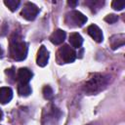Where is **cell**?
<instances>
[{
  "instance_id": "7",
  "label": "cell",
  "mask_w": 125,
  "mask_h": 125,
  "mask_svg": "<svg viewBox=\"0 0 125 125\" xmlns=\"http://www.w3.org/2000/svg\"><path fill=\"white\" fill-rule=\"evenodd\" d=\"M17 78L20 84H28V82L32 78V72L26 67H21L18 71Z\"/></svg>"
},
{
  "instance_id": "4",
  "label": "cell",
  "mask_w": 125,
  "mask_h": 125,
  "mask_svg": "<svg viewBox=\"0 0 125 125\" xmlns=\"http://www.w3.org/2000/svg\"><path fill=\"white\" fill-rule=\"evenodd\" d=\"M38 13H39L38 7L31 2H27L24 4V6L21 12V16L27 21H33L36 18V16L38 15Z\"/></svg>"
},
{
  "instance_id": "9",
  "label": "cell",
  "mask_w": 125,
  "mask_h": 125,
  "mask_svg": "<svg viewBox=\"0 0 125 125\" xmlns=\"http://www.w3.org/2000/svg\"><path fill=\"white\" fill-rule=\"evenodd\" d=\"M65 35H66L65 31H63L62 29H57L50 36V41L55 45H60L64 41Z\"/></svg>"
},
{
  "instance_id": "21",
  "label": "cell",
  "mask_w": 125,
  "mask_h": 125,
  "mask_svg": "<svg viewBox=\"0 0 125 125\" xmlns=\"http://www.w3.org/2000/svg\"><path fill=\"white\" fill-rule=\"evenodd\" d=\"M90 125H94V124H90Z\"/></svg>"
},
{
  "instance_id": "12",
  "label": "cell",
  "mask_w": 125,
  "mask_h": 125,
  "mask_svg": "<svg viewBox=\"0 0 125 125\" xmlns=\"http://www.w3.org/2000/svg\"><path fill=\"white\" fill-rule=\"evenodd\" d=\"M124 34H118V35H113L110 38V45L112 49L119 48L124 45Z\"/></svg>"
},
{
  "instance_id": "6",
  "label": "cell",
  "mask_w": 125,
  "mask_h": 125,
  "mask_svg": "<svg viewBox=\"0 0 125 125\" xmlns=\"http://www.w3.org/2000/svg\"><path fill=\"white\" fill-rule=\"evenodd\" d=\"M48 61H49V52L45 46H41L37 53L36 62L39 66L43 67L48 63Z\"/></svg>"
},
{
  "instance_id": "11",
  "label": "cell",
  "mask_w": 125,
  "mask_h": 125,
  "mask_svg": "<svg viewBox=\"0 0 125 125\" xmlns=\"http://www.w3.org/2000/svg\"><path fill=\"white\" fill-rule=\"evenodd\" d=\"M69 43L73 48H80L83 44V38L79 33L73 32L69 35Z\"/></svg>"
},
{
  "instance_id": "5",
  "label": "cell",
  "mask_w": 125,
  "mask_h": 125,
  "mask_svg": "<svg viewBox=\"0 0 125 125\" xmlns=\"http://www.w3.org/2000/svg\"><path fill=\"white\" fill-rule=\"evenodd\" d=\"M59 57L64 62H72L76 58V53L72 47L63 45L59 49Z\"/></svg>"
},
{
  "instance_id": "15",
  "label": "cell",
  "mask_w": 125,
  "mask_h": 125,
  "mask_svg": "<svg viewBox=\"0 0 125 125\" xmlns=\"http://www.w3.org/2000/svg\"><path fill=\"white\" fill-rule=\"evenodd\" d=\"M43 96L47 100H52L54 97V92L50 86H45L43 88Z\"/></svg>"
},
{
  "instance_id": "3",
  "label": "cell",
  "mask_w": 125,
  "mask_h": 125,
  "mask_svg": "<svg viewBox=\"0 0 125 125\" xmlns=\"http://www.w3.org/2000/svg\"><path fill=\"white\" fill-rule=\"evenodd\" d=\"M87 18L82 13L78 11H71L66 14L65 17V22L69 26H82L84 23H86Z\"/></svg>"
},
{
  "instance_id": "13",
  "label": "cell",
  "mask_w": 125,
  "mask_h": 125,
  "mask_svg": "<svg viewBox=\"0 0 125 125\" xmlns=\"http://www.w3.org/2000/svg\"><path fill=\"white\" fill-rule=\"evenodd\" d=\"M18 92L21 96H23V97L29 96L31 94V87L28 84H19Z\"/></svg>"
},
{
  "instance_id": "17",
  "label": "cell",
  "mask_w": 125,
  "mask_h": 125,
  "mask_svg": "<svg viewBox=\"0 0 125 125\" xmlns=\"http://www.w3.org/2000/svg\"><path fill=\"white\" fill-rule=\"evenodd\" d=\"M117 20H118V16L114 14H109L104 18V21L108 23H114L115 21H117Z\"/></svg>"
},
{
  "instance_id": "16",
  "label": "cell",
  "mask_w": 125,
  "mask_h": 125,
  "mask_svg": "<svg viewBox=\"0 0 125 125\" xmlns=\"http://www.w3.org/2000/svg\"><path fill=\"white\" fill-rule=\"evenodd\" d=\"M111 7H112L114 10H116V11H121V10H123L124 7H125V2H124V1H117V0L112 1Z\"/></svg>"
},
{
  "instance_id": "8",
  "label": "cell",
  "mask_w": 125,
  "mask_h": 125,
  "mask_svg": "<svg viewBox=\"0 0 125 125\" xmlns=\"http://www.w3.org/2000/svg\"><path fill=\"white\" fill-rule=\"evenodd\" d=\"M87 32H88V34H89L96 42H98V43L102 42L103 39H104L103 32H102L101 28H100L98 25H96V24H91V25H89L88 28H87Z\"/></svg>"
},
{
  "instance_id": "14",
  "label": "cell",
  "mask_w": 125,
  "mask_h": 125,
  "mask_svg": "<svg viewBox=\"0 0 125 125\" xmlns=\"http://www.w3.org/2000/svg\"><path fill=\"white\" fill-rule=\"evenodd\" d=\"M4 4H5L12 12H15V11L19 8L21 2H20L19 0H5V1H4Z\"/></svg>"
},
{
  "instance_id": "1",
  "label": "cell",
  "mask_w": 125,
  "mask_h": 125,
  "mask_svg": "<svg viewBox=\"0 0 125 125\" xmlns=\"http://www.w3.org/2000/svg\"><path fill=\"white\" fill-rule=\"evenodd\" d=\"M27 44L21 41L20 38H12L10 44V54L11 57L16 61H22L27 55Z\"/></svg>"
},
{
  "instance_id": "20",
  "label": "cell",
  "mask_w": 125,
  "mask_h": 125,
  "mask_svg": "<svg viewBox=\"0 0 125 125\" xmlns=\"http://www.w3.org/2000/svg\"><path fill=\"white\" fill-rule=\"evenodd\" d=\"M2 117H3V112H2V110L0 109V120L2 119Z\"/></svg>"
},
{
  "instance_id": "18",
  "label": "cell",
  "mask_w": 125,
  "mask_h": 125,
  "mask_svg": "<svg viewBox=\"0 0 125 125\" xmlns=\"http://www.w3.org/2000/svg\"><path fill=\"white\" fill-rule=\"evenodd\" d=\"M67 4H68L69 6H71V7H75V6L78 4V2H77V1H68Z\"/></svg>"
},
{
  "instance_id": "2",
  "label": "cell",
  "mask_w": 125,
  "mask_h": 125,
  "mask_svg": "<svg viewBox=\"0 0 125 125\" xmlns=\"http://www.w3.org/2000/svg\"><path fill=\"white\" fill-rule=\"evenodd\" d=\"M105 84H106V78L104 77L103 75L97 74V75H94L92 78H90L85 83L84 89L87 93L94 94V93L102 90L103 86H104Z\"/></svg>"
},
{
  "instance_id": "19",
  "label": "cell",
  "mask_w": 125,
  "mask_h": 125,
  "mask_svg": "<svg viewBox=\"0 0 125 125\" xmlns=\"http://www.w3.org/2000/svg\"><path fill=\"white\" fill-rule=\"evenodd\" d=\"M2 55H3V50H2V48H1V46H0V58L2 57Z\"/></svg>"
},
{
  "instance_id": "10",
  "label": "cell",
  "mask_w": 125,
  "mask_h": 125,
  "mask_svg": "<svg viewBox=\"0 0 125 125\" xmlns=\"http://www.w3.org/2000/svg\"><path fill=\"white\" fill-rule=\"evenodd\" d=\"M13 98V91L10 87H1L0 88V103L5 104H8Z\"/></svg>"
}]
</instances>
